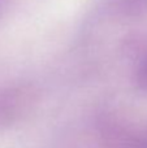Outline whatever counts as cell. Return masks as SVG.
<instances>
[{"label": "cell", "instance_id": "cell-1", "mask_svg": "<svg viewBox=\"0 0 147 148\" xmlns=\"http://www.w3.org/2000/svg\"><path fill=\"white\" fill-rule=\"evenodd\" d=\"M135 81H137V86L139 88L147 91V56L142 60V62L139 64L135 73Z\"/></svg>", "mask_w": 147, "mask_h": 148}, {"label": "cell", "instance_id": "cell-2", "mask_svg": "<svg viewBox=\"0 0 147 148\" xmlns=\"http://www.w3.org/2000/svg\"><path fill=\"white\" fill-rule=\"evenodd\" d=\"M126 3H129L132 7H141V5H145L147 3V0H125Z\"/></svg>", "mask_w": 147, "mask_h": 148}]
</instances>
